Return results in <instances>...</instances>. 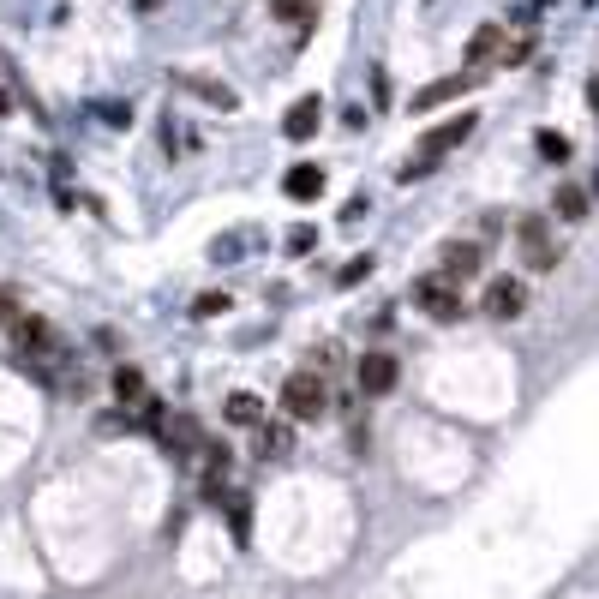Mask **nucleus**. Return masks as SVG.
<instances>
[{"label":"nucleus","mask_w":599,"mask_h":599,"mask_svg":"<svg viewBox=\"0 0 599 599\" xmlns=\"http://www.w3.org/2000/svg\"><path fill=\"white\" fill-rule=\"evenodd\" d=\"M474 84H480V72H450V78H432L426 90H414V96H408V108H414V114H426V108H438V102H450V96H468Z\"/></svg>","instance_id":"9"},{"label":"nucleus","mask_w":599,"mask_h":599,"mask_svg":"<svg viewBox=\"0 0 599 599\" xmlns=\"http://www.w3.org/2000/svg\"><path fill=\"white\" fill-rule=\"evenodd\" d=\"M228 528H234V540H252V504L246 498H228Z\"/></svg>","instance_id":"19"},{"label":"nucleus","mask_w":599,"mask_h":599,"mask_svg":"<svg viewBox=\"0 0 599 599\" xmlns=\"http://www.w3.org/2000/svg\"><path fill=\"white\" fill-rule=\"evenodd\" d=\"M516 252H522V270H528V276H546V270H558L564 240H558V228H552L546 216H522V222H516Z\"/></svg>","instance_id":"2"},{"label":"nucleus","mask_w":599,"mask_h":599,"mask_svg":"<svg viewBox=\"0 0 599 599\" xmlns=\"http://www.w3.org/2000/svg\"><path fill=\"white\" fill-rule=\"evenodd\" d=\"M222 420H228V426H240V432H252V426H264L270 414H264V402H258L252 390H234V396L222 402Z\"/></svg>","instance_id":"14"},{"label":"nucleus","mask_w":599,"mask_h":599,"mask_svg":"<svg viewBox=\"0 0 599 599\" xmlns=\"http://www.w3.org/2000/svg\"><path fill=\"white\" fill-rule=\"evenodd\" d=\"M396 378H402V366H396V354H366V360L354 366V384H360V396H366V402H378V396H390V390H396Z\"/></svg>","instance_id":"8"},{"label":"nucleus","mask_w":599,"mask_h":599,"mask_svg":"<svg viewBox=\"0 0 599 599\" xmlns=\"http://www.w3.org/2000/svg\"><path fill=\"white\" fill-rule=\"evenodd\" d=\"M282 414H288L294 426H312V420H324V414H330V384H324L312 366L288 372V378H282Z\"/></svg>","instance_id":"1"},{"label":"nucleus","mask_w":599,"mask_h":599,"mask_svg":"<svg viewBox=\"0 0 599 599\" xmlns=\"http://www.w3.org/2000/svg\"><path fill=\"white\" fill-rule=\"evenodd\" d=\"M414 306H420V312H426L432 324H462V312H468V300H462V288H456V282H444L438 270L414 282Z\"/></svg>","instance_id":"4"},{"label":"nucleus","mask_w":599,"mask_h":599,"mask_svg":"<svg viewBox=\"0 0 599 599\" xmlns=\"http://www.w3.org/2000/svg\"><path fill=\"white\" fill-rule=\"evenodd\" d=\"M282 192H288L294 204L324 198V168H318V162H294V168H288V180H282Z\"/></svg>","instance_id":"12"},{"label":"nucleus","mask_w":599,"mask_h":599,"mask_svg":"<svg viewBox=\"0 0 599 599\" xmlns=\"http://www.w3.org/2000/svg\"><path fill=\"white\" fill-rule=\"evenodd\" d=\"M588 210H594V198H588V186H576V180H564V186L552 192V216H558V222H570V228H576V222H588Z\"/></svg>","instance_id":"13"},{"label":"nucleus","mask_w":599,"mask_h":599,"mask_svg":"<svg viewBox=\"0 0 599 599\" xmlns=\"http://www.w3.org/2000/svg\"><path fill=\"white\" fill-rule=\"evenodd\" d=\"M162 444H168V456H180V462H192L198 450H204V432H198V420L192 414H174V420H162V432H156Z\"/></svg>","instance_id":"10"},{"label":"nucleus","mask_w":599,"mask_h":599,"mask_svg":"<svg viewBox=\"0 0 599 599\" xmlns=\"http://www.w3.org/2000/svg\"><path fill=\"white\" fill-rule=\"evenodd\" d=\"M480 312H486L492 324L522 318V312H528V282H522V276H492L486 294H480Z\"/></svg>","instance_id":"6"},{"label":"nucleus","mask_w":599,"mask_h":599,"mask_svg":"<svg viewBox=\"0 0 599 599\" xmlns=\"http://www.w3.org/2000/svg\"><path fill=\"white\" fill-rule=\"evenodd\" d=\"M534 150H540L546 162H570V138H564V132H540V138H534Z\"/></svg>","instance_id":"18"},{"label":"nucleus","mask_w":599,"mask_h":599,"mask_svg":"<svg viewBox=\"0 0 599 599\" xmlns=\"http://www.w3.org/2000/svg\"><path fill=\"white\" fill-rule=\"evenodd\" d=\"M12 318H18V288H12V282H0V330H6Z\"/></svg>","instance_id":"23"},{"label":"nucleus","mask_w":599,"mask_h":599,"mask_svg":"<svg viewBox=\"0 0 599 599\" xmlns=\"http://www.w3.org/2000/svg\"><path fill=\"white\" fill-rule=\"evenodd\" d=\"M270 18H282L294 30H312L318 24V0H270Z\"/></svg>","instance_id":"16"},{"label":"nucleus","mask_w":599,"mask_h":599,"mask_svg":"<svg viewBox=\"0 0 599 599\" xmlns=\"http://www.w3.org/2000/svg\"><path fill=\"white\" fill-rule=\"evenodd\" d=\"M186 84H192V90H198L204 102H216V108H234V90H222L216 78H186Z\"/></svg>","instance_id":"20"},{"label":"nucleus","mask_w":599,"mask_h":599,"mask_svg":"<svg viewBox=\"0 0 599 599\" xmlns=\"http://www.w3.org/2000/svg\"><path fill=\"white\" fill-rule=\"evenodd\" d=\"M252 438H258V456H264V462H270V456H288V444H294L288 426H252Z\"/></svg>","instance_id":"17"},{"label":"nucleus","mask_w":599,"mask_h":599,"mask_svg":"<svg viewBox=\"0 0 599 599\" xmlns=\"http://www.w3.org/2000/svg\"><path fill=\"white\" fill-rule=\"evenodd\" d=\"M216 312H228V294H222V288H210V294L192 300V318H216Z\"/></svg>","instance_id":"22"},{"label":"nucleus","mask_w":599,"mask_h":599,"mask_svg":"<svg viewBox=\"0 0 599 599\" xmlns=\"http://www.w3.org/2000/svg\"><path fill=\"white\" fill-rule=\"evenodd\" d=\"M438 276L468 288L474 276H486V240H444L438 246Z\"/></svg>","instance_id":"5"},{"label":"nucleus","mask_w":599,"mask_h":599,"mask_svg":"<svg viewBox=\"0 0 599 599\" xmlns=\"http://www.w3.org/2000/svg\"><path fill=\"white\" fill-rule=\"evenodd\" d=\"M156 6H162V0H138V12H156Z\"/></svg>","instance_id":"25"},{"label":"nucleus","mask_w":599,"mask_h":599,"mask_svg":"<svg viewBox=\"0 0 599 599\" xmlns=\"http://www.w3.org/2000/svg\"><path fill=\"white\" fill-rule=\"evenodd\" d=\"M318 126H324V96H318V90L294 96L288 114H282V138H288V144H306V138H318Z\"/></svg>","instance_id":"7"},{"label":"nucleus","mask_w":599,"mask_h":599,"mask_svg":"<svg viewBox=\"0 0 599 599\" xmlns=\"http://www.w3.org/2000/svg\"><path fill=\"white\" fill-rule=\"evenodd\" d=\"M366 276H372V258H348V264H342V276H336V288H360Z\"/></svg>","instance_id":"21"},{"label":"nucleus","mask_w":599,"mask_h":599,"mask_svg":"<svg viewBox=\"0 0 599 599\" xmlns=\"http://www.w3.org/2000/svg\"><path fill=\"white\" fill-rule=\"evenodd\" d=\"M108 384H114V402H120V408H138V402L150 396V390H144V372H138V366H114V378H108Z\"/></svg>","instance_id":"15"},{"label":"nucleus","mask_w":599,"mask_h":599,"mask_svg":"<svg viewBox=\"0 0 599 599\" xmlns=\"http://www.w3.org/2000/svg\"><path fill=\"white\" fill-rule=\"evenodd\" d=\"M312 240H318L312 228H294V234H288V252H312Z\"/></svg>","instance_id":"24"},{"label":"nucleus","mask_w":599,"mask_h":599,"mask_svg":"<svg viewBox=\"0 0 599 599\" xmlns=\"http://www.w3.org/2000/svg\"><path fill=\"white\" fill-rule=\"evenodd\" d=\"M468 132H480V114H456V120H444V126H432L426 138H420V156L402 168V180H420L432 162H444L456 144H468Z\"/></svg>","instance_id":"3"},{"label":"nucleus","mask_w":599,"mask_h":599,"mask_svg":"<svg viewBox=\"0 0 599 599\" xmlns=\"http://www.w3.org/2000/svg\"><path fill=\"white\" fill-rule=\"evenodd\" d=\"M504 24H480L474 30V42H468V72H486V66H498L504 60Z\"/></svg>","instance_id":"11"}]
</instances>
